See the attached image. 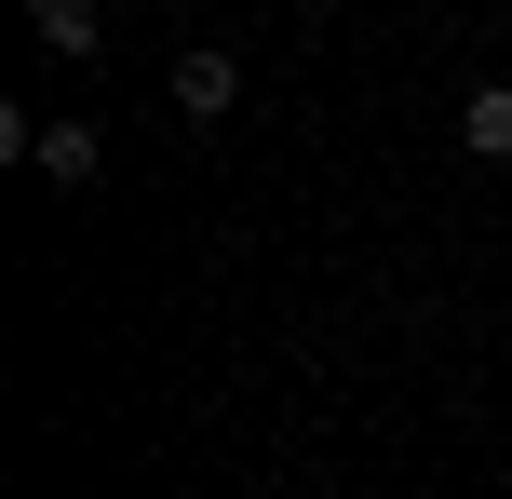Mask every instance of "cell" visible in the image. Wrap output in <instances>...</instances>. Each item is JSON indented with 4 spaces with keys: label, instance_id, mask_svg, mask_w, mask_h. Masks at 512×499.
<instances>
[{
    "label": "cell",
    "instance_id": "obj_1",
    "mask_svg": "<svg viewBox=\"0 0 512 499\" xmlns=\"http://www.w3.org/2000/svg\"><path fill=\"white\" fill-rule=\"evenodd\" d=\"M230 95H243V68H230V54H176V108H189V122H216Z\"/></svg>",
    "mask_w": 512,
    "mask_h": 499
},
{
    "label": "cell",
    "instance_id": "obj_2",
    "mask_svg": "<svg viewBox=\"0 0 512 499\" xmlns=\"http://www.w3.org/2000/svg\"><path fill=\"white\" fill-rule=\"evenodd\" d=\"M27 162H41V176H68V189H81V176H95V162H108V135H95V122H54V135H41V149H27Z\"/></svg>",
    "mask_w": 512,
    "mask_h": 499
},
{
    "label": "cell",
    "instance_id": "obj_3",
    "mask_svg": "<svg viewBox=\"0 0 512 499\" xmlns=\"http://www.w3.org/2000/svg\"><path fill=\"white\" fill-rule=\"evenodd\" d=\"M459 135H472V149H486V162H512V81H486V95L459 108Z\"/></svg>",
    "mask_w": 512,
    "mask_h": 499
},
{
    "label": "cell",
    "instance_id": "obj_4",
    "mask_svg": "<svg viewBox=\"0 0 512 499\" xmlns=\"http://www.w3.org/2000/svg\"><path fill=\"white\" fill-rule=\"evenodd\" d=\"M41 41H54V54H95L108 14H95V0H41Z\"/></svg>",
    "mask_w": 512,
    "mask_h": 499
}]
</instances>
